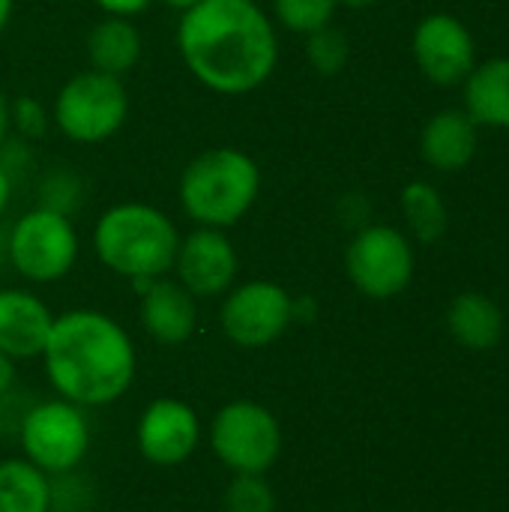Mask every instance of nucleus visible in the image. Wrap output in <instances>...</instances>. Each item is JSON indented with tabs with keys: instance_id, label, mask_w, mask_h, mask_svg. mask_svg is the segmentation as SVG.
<instances>
[{
	"instance_id": "f257e3e1",
	"label": "nucleus",
	"mask_w": 509,
	"mask_h": 512,
	"mask_svg": "<svg viewBox=\"0 0 509 512\" xmlns=\"http://www.w3.org/2000/svg\"><path fill=\"white\" fill-rule=\"evenodd\" d=\"M177 48L198 84L219 96H246L279 63L273 18L258 0H198L180 12Z\"/></svg>"
},
{
	"instance_id": "f03ea898",
	"label": "nucleus",
	"mask_w": 509,
	"mask_h": 512,
	"mask_svg": "<svg viewBox=\"0 0 509 512\" xmlns=\"http://www.w3.org/2000/svg\"><path fill=\"white\" fill-rule=\"evenodd\" d=\"M42 360L51 387L78 408L117 402L135 378L129 333L96 309L54 315Z\"/></svg>"
},
{
	"instance_id": "7ed1b4c3",
	"label": "nucleus",
	"mask_w": 509,
	"mask_h": 512,
	"mask_svg": "<svg viewBox=\"0 0 509 512\" xmlns=\"http://www.w3.org/2000/svg\"><path fill=\"white\" fill-rule=\"evenodd\" d=\"M180 231L171 216L144 201H123L108 207L93 228V249L99 261L129 282L168 276L174 267Z\"/></svg>"
},
{
	"instance_id": "20e7f679",
	"label": "nucleus",
	"mask_w": 509,
	"mask_h": 512,
	"mask_svg": "<svg viewBox=\"0 0 509 512\" xmlns=\"http://www.w3.org/2000/svg\"><path fill=\"white\" fill-rule=\"evenodd\" d=\"M261 195L258 162L237 147H213L189 159L180 174V210L204 228L228 231Z\"/></svg>"
},
{
	"instance_id": "39448f33",
	"label": "nucleus",
	"mask_w": 509,
	"mask_h": 512,
	"mask_svg": "<svg viewBox=\"0 0 509 512\" xmlns=\"http://www.w3.org/2000/svg\"><path fill=\"white\" fill-rule=\"evenodd\" d=\"M129 117V90L123 78L84 69L54 96L51 120L75 144H102L114 138Z\"/></svg>"
},
{
	"instance_id": "423d86ee",
	"label": "nucleus",
	"mask_w": 509,
	"mask_h": 512,
	"mask_svg": "<svg viewBox=\"0 0 509 512\" xmlns=\"http://www.w3.org/2000/svg\"><path fill=\"white\" fill-rule=\"evenodd\" d=\"M78 231L72 216L33 207L6 234V258L27 282H57L78 261Z\"/></svg>"
},
{
	"instance_id": "0eeeda50",
	"label": "nucleus",
	"mask_w": 509,
	"mask_h": 512,
	"mask_svg": "<svg viewBox=\"0 0 509 512\" xmlns=\"http://www.w3.org/2000/svg\"><path fill=\"white\" fill-rule=\"evenodd\" d=\"M18 441L30 465L48 477L75 471L90 447V426L78 405L66 399L36 402L18 426Z\"/></svg>"
},
{
	"instance_id": "6e6552de",
	"label": "nucleus",
	"mask_w": 509,
	"mask_h": 512,
	"mask_svg": "<svg viewBox=\"0 0 509 512\" xmlns=\"http://www.w3.org/2000/svg\"><path fill=\"white\" fill-rule=\"evenodd\" d=\"M210 447L234 474H267L282 450L273 411L258 402H228L210 426Z\"/></svg>"
},
{
	"instance_id": "1a4fd4ad",
	"label": "nucleus",
	"mask_w": 509,
	"mask_h": 512,
	"mask_svg": "<svg viewBox=\"0 0 509 512\" xmlns=\"http://www.w3.org/2000/svg\"><path fill=\"white\" fill-rule=\"evenodd\" d=\"M345 270L360 294L372 300H390L414 279L411 240L393 225H366L348 243Z\"/></svg>"
},
{
	"instance_id": "9d476101",
	"label": "nucleus",
	"mask_w": 509,
	"mask_h": 512,
	"mask_svg": "<svg viewBox=\"0 0 509 512\" xmlns=\"http://www.w3.org/2000/svg\"><path fill=\"white\" fill-rule=\"evenodd\" d=\"M294 321V297L267 279L231 288L222 300L219 324L237 348H267Z\"/></svg>"
},
{
	"instance_id": "9b49d317",
	"label": "nucleus",
	"mask_w": 509,
	"mask_h": 512,
	"mask_svg": "<svg viewBox=\"0 0 509 512\" xmlns=\"http://www.w3.org/2000/svg\"><path fill=\"white\" fill-rule=\"evenodd\" d=\"M171 270L195 300H207V297L228 294L234 288L240 258L222 228L195 225L189 234L180 237Z\"/></svg>"
},
{
	"instance_id": "f8f14e48",
	"label": "nucleus",
	"mask_w": 509,
	"mask_h": 512,
	"mask_svg": "<svg viewBox=\"0 0 509 512\" xmlns=\"http://www.w3.org/2000/svg\"><path fill=\"white\" fill-rule=\"evenodd\" d=\"M414 60L420 72L435 84H459L477 66V48L471 30L447 12L426 15L411 39Z\"/></svg>"
},
{
	"instance_id": "ddd939ff",
	"label": "nucleus",
	"mask_w": 509,
	"mask_h": 512,
	"mask_svg": "<svg viewBox=\"0 0 509 512\" xmlns=\"http://www.w3.org/2000/svg\"><path fill=\"white\" fill-rule=\"evenodd\" d=\"M138 450L150 465L174 468L183 465L201 438L198 414L180 399H156L144 408L138 429Z\"/></svg>"
},
{
	"instance_id": "4468645a",
	"label": "nucleus",
	"mask_w": 509,
	"mask_h": 512,
	"mask_svg": "<svg viewBox=\"0 0 509 512\" xmlns=\"http://www.w3.org/2000/svg\"><path fill=\"white\" fill-rule=\"evenodd\" d=\"M138 288V318L141 327L162 345H183L195 333L198 324V306L195 297L168 276L159 279H141Z\"/></svg>"
},
{
	"instance_id": "2eb2a0df",
	"label": "nucleus",
	"mask_w": 509,
	"mask_h": 512,
	"mask_svg": "<svg viewBox=\"0 0 509 512\" xmlns=\"http://www.w3.org/2000/svg\"><path fill=\"white\" fill-rule=\"evenodd\" d=\"M54 315L30 291L3 288L0 291V354L9 360L42 357Z\"/></svg>"
},
{
	"instance_id": "dca6fc26",
	"label": "nucleus",
	"mask_w": 509,
	"mask_h": 512,
	"mask_svg": "<svg viewBox=\"0 0 509 512\" xmlns=\"http://www.w3.org/2000/svg\"><path fill=\"white\" fill-rule=\"evenodd\" d=\"M420 153L423 159L444 174L462 171L477 153V123L468 111L447 108L429 117L420 132Z\"/></svg>"
},
{
	"instance_id": "f3484780",
	"label": "nucleus",
	"mask_w": 509,
	"mask_h": 512,
	"mask_svg": "<svg viewBox=\"0 0 509 512\" xmlns=\"http://www.w3.org/2000/svg\"><path fill=\"white\" fill-rule=\"evenodd\" d=\"M141 51H144V39L141 30L132 24V18L105 15L87 33V60L90 69L96 72L126 78L138 66Z\"/></svg>"
},
{
	"instance_id": "a211bd4d",
	"label": "nucleus",
	"mask_w": 509,
	"mask_h": 512,
	"mask_svg": "<svg viewBox=\"0 0 509 512\" xmlns=\"http://www.w3.org/2000/svg\"><path fill=\"white\" fill-rule=\"evenodd\" d=\"M465 111L477 126L509 129V57H492L468 72Z\"/></svg>"
},
{
	"instance_id": "6ab92c4d",
	"label": "nucleus",
	"mask_w": 509,
	"mask_h": 512,
	"mask_svg": "<svg viewBox=\"0 0 509 512\" xmlns=\"http://www.w3.org/2000/svg\"><path fill=\"white\" fill-rule=\"evenodd\" d=\"M447 327L462 348L489 351L504 336V315L495 300L477 291H465L450 303Z\"/></svg>"
},
{
	"instance_id": "aec40b11",
	"label": "nucleus",
	"mask_w": 509,
	"mask_h": 512,
	"mask_svg": "<svg viewBox=\"0 0 509 512\" xmlns=\"http://www.w3.org/2000/svg\"><path fill=\"white\" fill-rule=\"evenodd\" d=\"M0 512H51V477L27 459L0 462Z\"/></svg>"
},
{
	"instance_id": "412c9836",
	"label": "nucleus",
	"mask_w": 509,
	"mask_h": 512,
	"mask_svg": "<svg viewBox=\"0 0 509 512\" xmlns=\"http://www.w3.org/2000/svg\"><path fill=\"white\" fill-rule=\"evenodd\" d=\"M402 213L420 243H435L447 231V204L426 180H414L402 189Z\"/></svg>"
},
{
	"instance_id": "4be33fe9",
	"label": "nucleus",
	"mask_w": 509,
	"mask_h": 512,
	"mask_svg": "<svg viewBox=\"0 0 509 512\" xmlns=\"http://www.w3.org/2000/svg\"><path fill=\"white\" fill-rule=\"evenodd\" d=\"M339 9V0H273V24H282L291 33L309 36L327 24H333V15Z\"/></svg>"
},
{
	"instance_id": "5701e85b",
	"label": "nucleus",
	"mask_w": 509,
	"mask_h": 512,
	"mask_svg": "<svg viewBox=\"0 0 509 512\" xmlns=\"http://www.w3.org/2000/svg\"><path fill=\"white\" fill-rule=\"evenodd\" d=\"M306 63L324 75V78H333L339 75L345 66H348V57H351V42L342 30H336L333 24L315 30L306 36Z\"/></svg>"
},
{
	"instance_id": "b1692460",
	"label": "nucleus",
	"mask_w": 509,
	"mask_h": 512,
	"mask_svg": "<svg viewBox=\"0 0 509 512\" xmlns=\"http://www.w3.org/2000/svg\"><path fill=\"white\" fill-rule=\"evenodd\" d=\"M228 512H273L276 498L273 489L264 483V474H234V483L225 495Z\"/></svg>"
},
{
	"instance_id": "393cba45",
	"label": "nucleus",
	"mask_w": 509,
	"mask_h": 512,
	"mask_svg": "<svg viewBox=\"0 0 509 512\" xmlns=\"http://www.w3.org/2000/svg\"><path fill=\"white\" fill-rule=\"evenodd\" d=\"M39 192H42L39 195V207H48V210L72 216V210L78 207V198H81V183L69 171H54V174H48L42 180Z\"/></svg>"
},
{
	"instance_id": "a878e982",
	"label": "nucleus",
	"mask_w": 509,
	"mask_h": 512,
	"mask_svg": "<svg viewBox=\"0 0 509 512\" xmlns=\"http://www.w3.org/2000/svg\"><path fill=\"white\" fill-rule=\"evenodd\" d=\"M9 114H12V132H18L27 141H39L48 132L51 117H48L45 105L36 96H18V99H12Z\"/></svg>"
},
{
	"instance_id": "bb28decb",
	"label": "nucleus",
	"mask_w": 509,
	"mask_h": 512,
	"mask_svg": "<svg viewBox=\"0 0 509 512\" xmlns=\"http://www.w3.org/2000/svg\"><path fill=\"white\" fill-rule=\"evenodd\" d=\"M105 15H117V18H135L141 12L150 9L153 0H93Z\"/></svg>"
},
{
	"instance_id": "cd10ccee",
	"label": "nucleus",
	"mask_w": 509,
	"mask_h": 512,
	"mask_svg": "<svg viewBox=\"0 0 509 512\" xmlns=\"http://www.w3.org/2000/svg\"><path fill=\"white\" fill-rule=\"evenodd\" d=\"M9 105H12V99L3 93V87H0V150L9 144V135H12V114H9Z\"/></svg>"
},
{
	"instance_id": "c85d7f7f",
	"label": "nucleus",
	"mask_w": 509,
	"mask_h": 512,
	"mask_svg": "<svg viewBox=\"0 0 509 512\" xmlns=\"http://www.w3.org/2000/svg\"><path fill=\"white\" fill-rule=\"evenodd\" d=\"M12 171L6 168V162L0 159V216L6 213V207H9V201H12Z\"/></svg>"
},
{
	"instance_id": "c756f323",
	"label": "nucleus",
	"mask_w": 509,
	"mask_h": 512,
	"mask_svg": "<svg viewBox=\"0 0 509 512\" xmlns=\"http://www.w3.org/2000/svg\"><path fill=\"white\" fill-rule=\"evenodd\" d=\"M15 384V360H9L6 354H0V396L9 393Z\"/></svg>"
},
{
	"instance_id": "7c9ffc66",
	"label": "nucleus",
	"mask_w": 509,
	"mask_h": 512,
	"mask_svg": "<svg viewBox=\"0 0 509 512\" xmlns=\"http://www.w3.org/2000/svg\"><path fill=\"white\" fill-rule=\"evenodd\" d=\"M12 6H15V0H0V36H3V30L9 27V18H12Z\"/></svg>"
},
{
	"instance_id": "2f4dec72",
	"label": "nucleus",
	"mask_w": 509,
	"mask_h": 512,
	"mask_svg": "<svg viewBox=\"0 0 509 512\" xmlns=\"http://www.w3.org/2000/svg\"><path fill=\"white\" fill-rule=\"evenodd\" d=\"M375 0H339V6H348V9H369Z\"/></svg>"
},
{
	"instance_id": "473e14b6",
	"label": "nucleus",
	"mask_w": 509,
	"mask_h": 512,
	"mask_svg": "<svg viewBox=\"0 0 509 512\" xmlns=\"http://www.w3.org/2000/svg\"><path fill=\"white\" fill-rule=\"evenodd\" d=\"M162 3H168L171 9H180V12H183V9H189V6H195L198 0H162Z\"/></svg>"
}]
</instances>
